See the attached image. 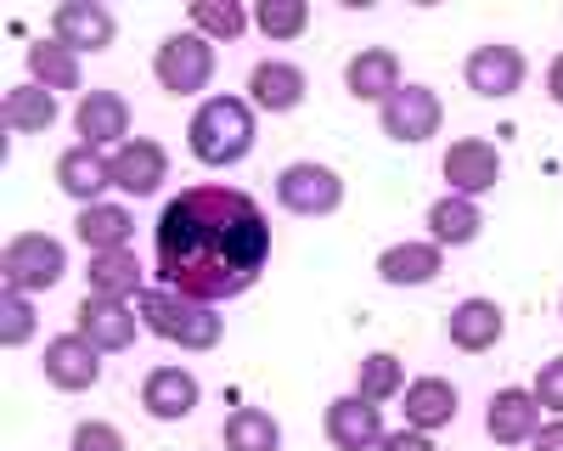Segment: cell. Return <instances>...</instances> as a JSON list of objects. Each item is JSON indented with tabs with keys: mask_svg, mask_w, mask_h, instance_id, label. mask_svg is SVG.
<instances>
[{
	"mask_svg": "<svg viewBox=\"0 0 563 451\" xmlns=\"http://www.w3.org/2000/svg\"><path fill=\"white\" fill-rule=\"evenodd\" d=\"M153 79L169 90V97H198L214 79V40H203L198 29L169 34L153 52Z\"/></svg>",
	"mask_w": 563,
	"mask_h": 451,
	"instance_id": "cell-5",
	"label": "cell"
},
{
	"mask_svg": "<svg viewBox=\"0 0 563 451\" xmlns=\"http://www.w3.org/2000/svg\"><path fill=\"white\" fill-rule=\"evenodd\" d=\"M34 328H40V310L29 305V294H7V299H0V344L18 350V344L34 339Z\"/></svg>",
	"mask_w": 563,
	"mask_h": 451,
	"instance_id": "cell-33",
	"label": "cell"
},
{
	"mask_svg": "<svg viewBox=\"0 0 563 451\" xmlns=\"http://www.w3.org/2000/svg\"><path fill=\"white\" fill-rule=\"evenodd\" d=\"M52 40H63L74 57L108 52V45L119 40V18L108 7H97V0H63V7L52 12Z\"/></svg>",
	"mask_w": 563,
	"mask_h": 451,
	"instance_id": "cell-11",
	"label": "cell"
},
{
	"mask_svg": "<svg viewBox=\"0 0 563 451\" xmlns=\"http://www.w3.org/2000/svg\"><path fill=\"white\" fill-rule=\"evenodd\" d=\"M198 400H203V389H198V378L186 373V367H153L147 378H141V413L158 418V424L192 418Z\"/></svg>",
	"mask_w": 563,
	"mask_h": 451,
	"instance_id": "cell-19",
	"label": "cell"
},
{
	"mask_svg": "<svg viewBox=\"0 0 563 451\" xmlns=\"http://www.w3.org/2000/svg\"><path fill=\"white\" fill-rule=\"evenodd\" d=\"M321 429H327V446H339V451H372V446H384V406H372L361 395H339V400H327V413H321Z\"/></svg>",
	"mask_w": 563,
	"mask_h": 451,
	"instance_id": "cell-10",
	"label": "cell"
},
{
	"mask_svg": "<svg viewBox=\"0 0 563 451\" xmlns=\"http://www.w3.org/2000/svg\"><path fill=\"white\" fill-rule=\"evenodd\" d=\"M85 283H90V294H102V299H141V294H147V265H141L130 249L90 254Z\"/></svg>",
	"mask_w": 563,
	"mask_h": 451,
	"instance_id": "cell-24",
	"label": "cell"
},
{
	"mask_svg": "<svg viewBox=\"0 0 563 451\" xmlns=\"http://www.w3.org/2000/svg\"><path fill=\"white\" fill-rule=\"evenodd\" d=\"M108 164H113V187L124 198L158 193L164 175H169V153H164V142H153V135H130L119 153H108Z\"/></svg>",
	"mask_w": 563,
	"mask_h": 451,
	"instance_id": "cell-16",
	"label": "cell"
},
{
	"mask_svg": "<svg viewBox=\"0 0 563 451\" xmlns=\"http://www.w3.org/2000/svg\"><path fill=\"white\" fill-rule=\"evenodd\" d=\"M0 277H7V294H45L68 277V249L52 232H18L0 254Z\"/></svg>",
	"mask_w": 563,
	"mask_h": 451,
	"instance_id": "cell-4",
	"label": "cell"
},
{
	"mask_svg": "<svg viewBox=\"0 0 563 451\" xmlns=\"http://www.w3.org/2000/svg\"><path fill=\"white\" fill-rule=\"evenodd\" d=\"M74 238H79L90 254L130 249V238H135V215H130L124 204H90V209H79V220H74Z\"/></svg>",
	"mask_w": 563,
	"mask_h": 451,
	"instance_id": "cell-25",
	"label": "cell"
},
{
	"mask_svg": "<svg viewBox=\"0 0 563 451\" xmlns=\"http://www.w3.org/2000/svg\"><path fill=\"white\" fill-rule=\"evenodd\" d=\"M29 85H45V90H57V97H63V90L85 85V79H79V57L68 52L63 40H52V34L34 40V45H29Z\"/></svg>",
	"mask_w": 563,
	"mask_h": 451,
	"instance_id": "cell-28",
	"label": "cell"
},
{
	"mask_svg": "<svg viewBox=\"0 0 563 451\" xmlns=\"http://www.w3.org/2000/svg\"><path fill=\"white\" fill-rule=\"evenodd\" d=\"M547 97H552V102L563 108V52H558V57L547 63Z\"/></svg>",
	"mask_w": 563,
	"mask_h": 451,
	"instance_id": "cell-38",
	"label": "cell"
},
{
	"mask_svg": "<svg viewBox=\"0 0 563 451\" xmlns=\"http://www.w3.org/2000/svg\"><path fill=\"white\" fill-rule=\"evenodd\" d=\"M440 175H445V187L456 198H479V193H490L501 180V147L490 142V135H462V142L445 147Z\"/></svg>",
	"mask_w": 563,
	"mask_h": 451,
	"instance_id": "cell-9",
	"label": "cell"
},
{
	"mask_svg": "<svg viewBox=\"0 0 563 451\" xmlns=\"http://www.w3.org/2000/svg\"><path fill=\"white\" fill-rule=\"evenodd\" d=\"M271 265V220L243 187H186L153 226V271L186 299H243Z\"/></svg>",
	"mask_w": 563,
	"mask_h": 451,
	"instance_id": "cell-1",
	"label": "cell"
},
{
	"mask_svg": "<svg viewBox=\"0 0 563 451\" xmlns=\"http://www.w3.org/2000/svg\"><path fill=\"white\" fill-rule=\"evenodd\" d=\"M74 130H79V142L85 147H97V153H119L130 142V102L119 97V90H85L79 108H74Z\"/></svg>",
	"mask_w": 563,
	"mask_h": 451,
	"instance_id": "cell-12",
	"label": "cell"
},
{
	"mask_svg": "<svg viewBox=\"0 0 563 451\" xmlns=\"http://www.w3.org/2000/svg\"><path fill=\"white\" fill-rule=\"evenodd\" d=\"M135 310H141V328L158 333V339H169L175 350L203 355V350H214V344L225 339V322H220L214 305L186 299V294H169V288H147V294L135 299Z\"/></svg>",
	"mask_w": 563,
	"mask_h": 451,
	"instance_id": "cell-3",
	"label": "cell"
},
{
	"mask_svg": "<svg viewBox=\"0 0 563 451\" xmlns=\"http://www.w3.org/2000/svg\"><path fill=\"white\" fill-rule=\"evenodd\" d=\"M45 384H57V389H68V395H79V389H90L102 378V350L90 344L79 328L74 333H57L52 344H45Z\"/></svg>",
	"mask_w": 563,
	"mask_h": 451,
	"instance_id": "cell-13",
	"label": "cell"
},
{
	"mask_svg": "<svg viewBox=\"0 0 563 451\" xmlns=\"http://www.w3.org/2000/svg\"><path fill=\"white\" fill-rule=\"evenodd\" d=\"M254 23V7L243 0H192V29L203 40H238Z\"/></svg>",
	"mask_w": 563,
	"mask_h": 451,
	"instance_id": "cell-31",
	"label": "cell"
},
{
	"mask_svg": "<svg viewBox=\"0 0 563 451\" xmlns=\"http://www.w3.org/2000/svg\"><path fill=\"white\" fill-rule=\"evenodd\" d=\"M479 232H485V215H479L474 198L445 193V198L429 204V243H440V249H467Z\"/></svg>",
	"mask_w": 563,
	"mask_h": 451,
	"instance_id": "cell-26",
	"label": "cell"
},
{
	"mask_svg": "<svg viewBox=\"0 0 563 451\" xmlns=\"http://www.w3.org/2000/svg\"><path fill=\"white\" fill-rule=\"evenodd\" d=\"M536 400H541V413H552V418H563V355H552V361H541V373H536Z\"/></svg>",
	"mask_w": 563,
	"mask_h": 451,
	"instance_id": "cell-35",
	"label": "cell"
},
{
	"mask_svg": "<svg viewBox=\"0 0 563 451\" xmlns=\"http://www.w3.org/2000/svg\"><path fill=\"white\" fill-rule=\"evenodd\" d=\"M0 124H7L12 135H40L57 124V90L45 85H12L7 102H0Z\"/></svg>",
	"mask_w": 563,
	"mask_h": 451,
	"instance_id": "cell-27",
	"label": "cell"
},
{
	"mask_svg": "<svg viewBox=\"0 0 563 451\" xmlns=\"http://www.w3.org/2000/svg\"><path fill=\"white\" fill-rule=\"evenodd\" d=\"M378 451H440L434 446V435H417V429H400V435H389Z\"/></svg>",
	"mask_w": 563,
	"mask_h": 451,
	"instance_id": "cell-36",
	"label": "cell"
},
{
	"mask_svg": "<svg viewBox=\"0 0 563 451\" xmlns=\"http://www.w3.org/2000/svg\"><path fill=\"white\" fill-rule=\"evenodd\" d=\"M254 29L265 40H299L310 29V0H260V7H254Z\"/></svg>",
	"mask_w": 563,
	"mask_h": 451,
	"instance_id": "cell-32",
	"label": "cell"
},
{
	"mask_svg": "<svg viewBox=\"0 0 563 451\" xmlns=\"http://www.w3.org/2000/svg\"><path fill=\"white\" fill-rule=\"evenodd\" d=\"M225 451H282V424L265 406H231L225 413Z\"/></svg>",
	"mask_w": 563,
	"mask_h": 451,
	"instance_id": "cell-29",
	"label": "cell"
},
{
	"mask_svg": "<svg viewBox=\"0 0 563 451\" xmlns=\"http://www.w3.org/2000/svg\"><path fill=\"white\" fill-rule=\"evenodd\" d=\"M74 451H130V446H124V429H119V424L85 418V424L74 429Z\"/></svg>",
	"mask_w": 563,
	"mask_h": 451,
	"instance_id": "cell-34",
	"label": "cell"
},
{
	"mask_svg": "<svg viewBox=\"0 0 563 451\" xmlns=\"http://www.w3.org/2000/svg\"><path fill=\"white\" fill-rule=\"evenodd\" d=\"M384 135L389 142H400V147H422L429 135L445 124V108H440V97H434V85H400L395 97L384 102Z\"/></svg>",
	"mask_w": 563,
	"mask_h": 451,
	"instance_id": "cell-8",
	"label": "cell"
},
{
	"mask_svg": "<svg viewBox=\"0 0 563 451\" xmlns=\"http://www.w3.org/2000/svg\"><path fill=\"white\" fill-rule=\"evenodd\" d=\"M79 333L97 344L102 355H124L141 333V310L124 305V299H102V294H85L79 305Z\"/></svg>",
	"mask_w": 563,
	"mask_h": 451,
	"instance_id": "cell-14",
	"label": "cell"
},
{
	"mask_svg": "<svg viewBox=\"0 0 563 451\" xmlns=\"http://www.w3.org/2000/svg\"><path fill=\"white\" fill-rule=\"evenodd\" d=\"M305 90H310V79H305L299 63L265 57V63L249 68V102H254V113H294L305 102Z\"/></svg>",
	"mask_w": 563,
	"mask_h": 451,
	"instance_id": "cell-18",
	"label": "cell"
},
{
	"mask_svg": "<svg viewBox=\"0 0 563 451\" xmlns=\"http://www.w3.org/2000/svg\"><path fill=\"white\" fill-rule=\"evenodd\" d=\"M525 74H530L525 52H519V45H507V40H485V45H474V52H467V63H462L467 90H474V97H490V102L512 97V90L525 85Z\"/></svg>",
	"mask_w": 563,
	"mask_h": 451,
	"instance_id": "cell-7",
	"label": "cell"
},
{
	"mask_svg": "<svg viewBox=\"0 0 563 451\" xmlns=\"http://www.w3.org/2000/svg\"><path fill=\"white\" fill-rule=\"evenodd\" d=\"M530 451H563V418H552L541 435H536V446Z\"/></svg>",
	"mask_w": 563,
	"mask_h": 451,
	"instance_id": "cell-37",
	"label": "cell"
},
{
	"mask_svg": "<svg viewBox=\"0 0 563 451\" xmlns=\"http://www.w3.org/2000/svg\"><path fill=\"white\" fill-rule=\"evenodd\" d=\"M547 424H541V400H536V389H496L490 395V406H485V435L496 440V446H536V435H541Z\"/></svg>",
	"mask_w": 563,
	"mask_h": 451,
	"instance_id": "cell-15",
	"label": "cell"
},
{
	"mask_svg": "<svg viewBox=\"0 0 563 451\" xmlns=\"http://www.w3.org/2000/svg\"><path fill=\"white\" fill-rule=\"evenodd\" d=\"M344 85H350V97L355 102H389L395 90L406 85L400 79V57L389 52V45H366V52H355L350 63H344Z\"/></svg>",
	"mask_w": 563,
	"mask_h": 451,
	"instance_id": "cell-22",
	"label": "cell"
},
{
	"mask_svg": "<svg viewBox=\"0 0 563 451\" xmlns=\"http://www.w3.org/2000/svg\"><path fill=\"white\" fill-rule=\"evenodd\" d=\"M108 187H113V164H108V153L85 147V142H74L68 153H57V193H68L79 209L102 204Z\"/></svg>",
	"mask_w": 563,
	"mask_h": 451,
	"instance_id": "cell-20",
	"label": "cell"
},
{
	"mask_svg": "<svg viewBox=\"0 0 563 451\" xmlns=\"http://www.w3.org/2000/svg\"><path fill=\"white\" fill-rule=\"evenodd\" d=\"M501 333H507V316H501V305L496 299H462L456 310H451V322H445V339L462 350V355H485V350H496L501 344Z\"/></svg>",
	"mask_w": 563,
	"mask_h": 451,
	"instance_id": "cell-21",
	"label": "cell"
},
{
	"mask_svg": "<svg viewBox=\"0 0 563 451\" xmlns=\"http://www.w3.org/2000/svg\"><path fill=\"white\" fill-rule=\"evenodd\" d=\"M355 395L372 400V406H384V400L406 395V367H400V355H389V350L361 355V367H355Z\"/></svg>",
	"mask_w": 563,
	"mask_h": 451,
	"instance_id": "cell-30",
	"label": "cell"
},
{
	"mask_svg": "<svg viewBox=\"0 0 563 451\" xmlns=\"http://www.w3.org/2000/svg\"><path fill=\"white\" fill-rule=\"evenodd\" d=\"M276 204L288 215H333L344 204V175L333 164H316V158H299V164H282L276 169Z\"/></svg>",
	"mask_w": 563,
	"mask_h": 451,
	"instance_id": "cell-6",
	"label": "cell"
},
{
	"mask_svg": "<svg viewBox=\"0 0 563 451\" xmlns=\"http://www.w3.org/2000/svg\"><path fill=\"white\" fill-rule=\"evenodd\" d=\"M558 310H563V305H558Z\"/></svg>",
	"mask_w": 563,
	"mask_h": 451,
	"instance_id": "cell-39",
	"label": "cell"
},
{
	"mask_svg": "<svg viewBox=\"0 0 563 451\" xmlns=\"http://www.w3.org/2000/svg\"><path fill=\"white\" fill-rule=\"evenodd\" d=\"M186 142H192V158L209 164V169H231L243 164L260 142V119H254V102L249 97H209L192 124H186Z\"/></svg>",
	"mask_w": 563,
	"mask_h": 451,
	"instance_id": "cell-2",
	"label": "cell"
},
{
	"mask_svg": "<svg viewBox=\"0 0 563 451\" xmlns=\"http://www.w3.org/2000/svg\"><path fill=\"white\" fill-rule=\"evenodd\" d=\"M456 384L451 378H440V373H429V378H411L406 384V429H417V435H434V429H445V424H456Z\"/></svg>",
	"mask_w": 563,
	"mask_h": 451,
	"instance_id": "cell-23",
	"label": "cell"
},
{
	"mask_svg": "<svg viewBox=\"0 0 563 451\" xmlns=\"http://www.w3.org/2000/svg\"><path fill=\"white\" fill-rule=\"evenodd\" d=\"M440 271H445V249L429 238H406L378 254V277L389 288H429V283H440Z\"/></svg>",
	"mask_w": 563,
	"mask_h": 451,
	"instance_id": "cell-17",
	"label": "cell"
}]
</instances>
